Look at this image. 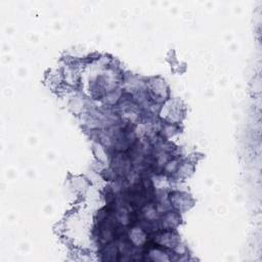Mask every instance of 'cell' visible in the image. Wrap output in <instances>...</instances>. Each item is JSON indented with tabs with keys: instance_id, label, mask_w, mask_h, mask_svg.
<instances>
[{
	"instance_id": "obj_1",
	"label": "cell",
	"mask_w": 262,
	"mask_h": 262,
	"mask_svg": "<svg viewBox=\"0 0 262 262\" xmlns=\"http://www.w3.org/2000/svg\"><path fill=\"white\" fill-rule=\"evenodd\" d=\"M168 200L171 205V208L179 213L189 210L194 204V201L191 199L190 194L184 191L174 189L169 191Z\"/></svg>"
}]
</instances>
